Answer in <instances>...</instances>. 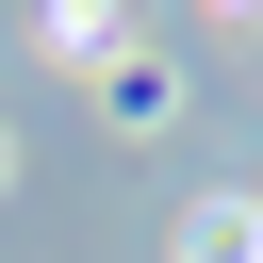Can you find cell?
<instances>
[{
  "mask_svg": "<svg viewBox=\"0 0 263 263\" xmlns=\"http://www.w3.org/2000/svg\"><path fill=\"white\" fill-rule=\"evenodd\" d=\"M99 115H115V132H148V115H181V82H164V66H115V82H99Z\"/></svg>",
  "mask_w": 263,
  "mask_h": 263,
  "instance_id": "obj_2",
  "label": "cell"
},
{
  "mask_svg": "<svg viewBox=\"0 0 263 263\" xmlns=\"http://www.w3.org/2000/svg\"><path fill=\"white\" fill-rule=\"evenodd\" d=\"M181 263H263V197H214V214L181 230Z\"/></svg>",
  "mask_w": 263,
  "mask_h": 263,
  "instance_id": "obj_1",
  "label": "cell"
},
{
  "mask_svg": "<svg viewBox=\"0 0 263 263\" xmlns=\"http://www.w3.org/2000/svg\"><path fill=\"white\" fill-rule=\"evenodd\" d=\"M0 164H16V148H0Z\"/></svg>",
  "mask_w": 263,
  "mask_h": 263,
  "instance_id": "obj_4",
  "label": "cell"
},
{
  "mask_svg": "<svg viewBox=\"0 0 263 263\" xmlns=\"http://www.w3.org/2000/svg\"><path fill=\"white\" fill-rule=\"evenodd\" d=\"M49 49H115V0H49Z\"/></svg>",
  "mask_w": 263,
  "mask_h": 263,
  "instance_id": "obj_3",
  "label": "cell"
}]
</instances>
